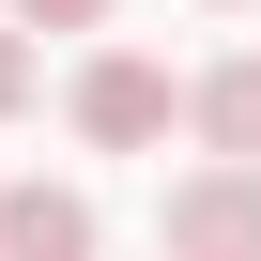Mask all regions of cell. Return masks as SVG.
Segmentation results:
<instances>
[{"mask_svg":"<svg viewBox=\"0 0 261 261\" xmlns=\"http://www.w3.org/2000/svg\"><path fill=\"white\" fill-rule=\"evenodd\" d=\"M154 246H169V261H261V154H200V169L169 185Z\"/></svg>","mask_w":261,"mask_h":261,"instance_id":"6da1fadb","label":"cell"},{"mask_svg":"<svg viewBox=\"0 0 261 261\" xmlns=\"http://www.w3.org/2000/svg\"><path fill=\"white\" fill-rule=\"evenodd\" d=\"M62 108H77V139H92V154H154L169 123H185V92H169V62H139V46H92Z\"/></svg>","mask_w":261,"mask_h":261,"instance_id":"7a4b0ae2","label":"cell"},{"mask_svg":"<svg viewBox=\"0 0 261 261\" xmlns=\"http://www.w3.org/2000/svg\"><path fill=\"white\" fill-rule=\"evenodd\" d=\"M92 246H108V215L77 185H0V261H92Z\"/></svg>","mask_w":261,"mask_h":261,"instance_id":"3957f363","label":"cell"},{"mask_svg":"<svg viewBox=\"0 0 261 261\" xmlns=\"http://www.w3.org/2000/svg\"><path fill=\"white\" fill-rule=\"evenodd\" d=\"M185 123H200V154H261V46H230L215 77H185Z\"/></svg>","mask_w":261,"mask_h":261,"instance_id":"277c9868","label":"cell"},{"mask_svg":"<svg viewBox=\"0 0 261 261\" xmlns=\"http://www.w3.org/2000/svg\"><path fill=\"white\" fill-rule=\"evenodd\" d=\"M31 77H46V46H31L16 16H0V123H16V108H31Z\"/></svg>","mask_w":261,"mask_h":261,"instance_id":"5b68a950","label":"cell"},{"mask_svg":"<svg viewBox=\"0 0 261 261\" xmlns=\"http://www.w3.org/2000/svg\"><path fill=\"white\" fill-rule=\"evenodd\" d=\"M0 16H16V31H92L108 0H0Z\"/></svg>","mask_w":261,"mask_h":261,"instance_id":"8992f818","label":"cell"},{"mask_svg":"<svg viewBox=\"0 0 261 261\" xmlns=\"http://www.w3.org/2000/svg\"><path fill=\"white\" fill-rule=\"evenodd\" d=\"M215 16H246V0H215Z\"/></svg>","mask_w":261,"mask_h":261,"instance_id":"52a82bcc","label":"cell"}]
</instances>
